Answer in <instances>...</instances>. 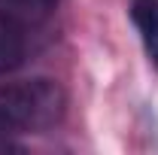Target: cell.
<instances>
[{
	"label": "cell",
	"mask_w": 158,
	"mask_h": 155,
	"mask_svg": "<svg viewBox=\"0 0 158 155\" xmlns=\"http://www.w3.org/2000/svg\"><path fill=\"white\" fill-rule=\"evenodd\" d=\"M67 110V97L55 79H21L0 85V140L40 134L55 128Z\"/></svg>",
	"instance_id": "1"
},
{
	"label": "cell",
	"mask_w": 158,
	"mask_h": 155,
	"mask_svg": "<svg viewBox=\"0 0 158 155\" xmlns=\"http://www.w3.org/2000/svg\"><path fill=\"white\" fill-rule=\"evenodd\" d=\"M27 58V27L24 19L0 9V76L19 70Z\"/></svg>",
	"instance_id": "2"
},
{
	"label": "cell",
	"mask_w": 158,
	"mask_h": 155,
	"mask_svg": "<svg viewBox=\"0 0 158 155\" xmlns=\"http://www.w3.org/2000/svg\"><path fill=\"white\" fill-rule=\"evenodd\" d=\"M128 15L137 27L149 61L158 67V0H131Z\"/></svg>",
	"instance_id": "3"
},
{
	"label": "cell",
	"mask_w": 158,
	"mask_h": 155,
	"mask_svg": "<svg viewBox=\"0 0 158 155\" xmlns=\"http://www.w3.org/2000/svg\"><path fill=\"white\" fill-rule=\"evenodd\" d=\"M61 0H0V9L19 15V19H40V15H49Z\"/></svg>",
	"instance_id": "4"
}]
</instances>
